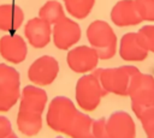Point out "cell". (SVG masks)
Returning a JSON list of instances; mask_svg holds the SVG:
<instances>
[{
	"instance_id": "obj_17",
	"label": "cell",
	"mask_w": 154,
	"mask_h": 138,
	"mask_svg": "<svg viewBox=\"0 0 154 138\" xmlns=\"http://www.w3.org/2000/svg\"><path fill=\"white\" fill-rule=\"evenodd\" d=\"M38 17L49 23L51 25H54L60 19H63L65 16V11L63 5L57 0H48L46 1L38 10Z\"/></svg>"
},
{
	"instance_id": "obj_9",
	"label": "cell",
	"mask_w": 154,
	"mask_h": 138,
	"mask_svg": "<svg viewBox=\"0 0 154 138\" xmlns=\"http://www.w3.org/2000/svg\"><path fill=\"white\" fill-rule=\"evenodd\" d=\"M99 54L91 46H76L69 49L66 62L71 71L81 74L93 72L99 64Z\"/></svg>"
},
{
	"instance_id": "obj_13",
	"label": "cell",
	"mask_w": 154,
	"mask_h": 138,
	"mask_svg": "<svg viewBox=\"0 0 154 138\" xmlns=\"http://www.w3.org/2000/svg\"><path fill=\"white\" fill-rule=\"evenodd\" d=\"M24 36L34 48H45L52 38V25L40 17H34L26 22L24 26Z\"/></svg>"
},
{
	"instance_id": "obj_20",
	"label": "cell",
	"mask_w": 154,
	"mask_h": 138,
	"mask_svg": "<svg viewBox=\"0 0 154 138\" xmlns=\"http://www.w3.org/2000/svg\"><path fill=\"white\" fill-rule=\"evenodd\" d=\"M137 11L146 22H154V0H135Z\"/></svg>"
},
{
	"instance_id": "obj_4",
	"label": "cell",
	"mask_w": 154,
	"mask_h": 138,
	"mask_svg": "<svg viewBox=\"0 0 154 138\" xmlns=\"http://www.w3.org/2000/svg\"><path fill=\"white\" fill-rule=\"evenodd\" d=\"M89 44L97 52L101 60L112 59L116 55L118 40L113 28L105 20L91 22L85 31Z\"/></svg>"
},
{
	"instance_id": "obj_21",
	"label": "cell",
	"mask_w": 154,
	"mask_h": 138,
	"mask_svg": "<svg viewBox=\"0 0 154 138\" xmlns=\"http://www.w3.org/2000/svg\"><path fill=\"white\" fill-rule=\"evenodd\" d=\"M91 133L94 138H108L107 133V119L100 118L93 121L91 125Z\"/></svg>"
},
{
	"instance_id": "obj_11",
	"label": "cell",
	"mask_w": 154,
	"mask_h": 138,
	"mask_svg": "<svg viewBox=\"0 0 154 138\" xmlns=\"http://www.w3.org/2000/svg\"><path fill=\"white\" fill-rule=\"evenodd\" d=\"M26 54L28 46L20 35L6 34L0 37V55L5 61L17 65L25 60Z\"/></svg>"
},
{
	"instance_id": "obj_12",
	"label": "cell",
	"mask_w": 154,
	"mask_h": 138,
	"mask_svg": "<svg viewBox=\"0 0 154 138\" xmlns=\"http://www.w3.org/2000/svg\"><path fill=\"white\" fill-rule=\"evenodd\" d=\"M108 138H136V125L132 116L124 110L113 112L107 118Z\"/></svg>"
},
{
	"instance_id": "obj_23",
	"label": "cell",
	"mask_w": 154,
	"mask_h": 138,
	"mask_svg": "<svg viewBox=\"0 0 154 138\" xmlns=\"http://www.w3.org/2000/svg\"><path fill=\"white\" fill-rule=\"evenodd\" d=\"M146 132V137L147 138H154V127L148 130V131H144Z\"/></svg>"
},
{
	"instance_id": "obj_24",
	"label": "cell",
	"mask_w": 154,
	"mask_h": 138,
	"mask_svg": "<svg viewBox=\"0 0 154 138\" xmlns=\"http://www.w3.org/2000/svg\"><path fill=\"white\" fill-rule=\"evenodd\" d=\"M4 138H19V137H18V136H17L14 132H11L8 136H6V137H4Z\"/></svg>"
},
{
	"instance_id": "obj_2",
	"label": "cell",
	"mask_w": 154,
	"mask_h": 138,
	"mask_svg": "<svg viewBox=\"0 0 154 138\" xmlns=\"http://www.w3.org/2000/svg\"><path fill=\"white\" fill-rule=\"evenodd\" d=\"M48 102L47 92L37 85H26L20 92L17 127L26 137L38 134L42 128V114Z\"/></svg>"
},
{
	"instance_id": "obj_15",
	"label": "cell",
	"mask_w": 154,
	"mask_h": 138,
	"mask_svg": "<svg viewBox=\"0 0 154 138\" xmlns=\"http://www.w3.org/2000/svg\"><path fill=\"white\" fill-rule=\"evenodd\" d=\"M118 53L124 61H130V62L143 61L144 59H147L149 54V52L142 44L138 34L134 31L126 32L122 36Z\"/></svg>"
},
{
	"instance_id": "obj_16",
	"label": "cell",
	"mask_w": 154,
	"mask_h": 138,
	"mask_svg": "<svg viewBox=\"0 0 154 138\" xmlns=\"http://www.w3.org/2000/svg\"><path fill=\"white\" fill-rule=\"evenodd\" d=\"M24 22V12L16 4L0 5V30L14 34Z\"/></svg>"
},
{
	"instance_id": "obj_8",
	"label": "cell",
	"mask_w": 154,
	"mask_h": 138,
	"mask_svg": "<svg viewBox=\"0 0 154 138\" xmlns=\"http://www.w3.org/2000/svg\"><path fill=\"white\" fill-rule=\"evenodd\" d=\"M59 73V62L52 55H42L34 60L28 68L29 80L37 86L52 84Z\"/></svg>"
},
{
	"instance_id": "obj_3",
	"label": "cell",
	"mask_w": 154,
	"mask_h": 138,
	"mask_svg": "<svg viewBox=\"0 0 154 138\" xmlns=\"http://www.w3.org/2000/svg\"><path fill=\"white\" fill-rule=\"evenodd\" d=\"M138 72L141 71L132 65L96 70L100 83L105 91L107 94H114L118 96H129L131 83Z\"/></svg>"
},
{
	"instance_id": "obj_18",
	"label": "cell",
	"mask_w": 154,
	"mask_h": 138,
	"mask_svg": "<svg viewBox=\"0 0 154 138\" xmlns=\"http://www.w3.org/2000/svg\"><path fill=\"white\" fill-rule=\"evenodd\" d=\"M67 13L76 19H84L93 11L95 0H63Z\"/></svg>"
},
{
	"instance_id": "obj_5",
	"label": "cell",
	"mask_w": 154,
	"mask_h": 138,
	"mask_svg": "<svg viewBox=\"0 0 154 138\" xmlns=\"http://www.w3.org/2000/svg\"><path fill=\"white\" fill-rule=\"evenodd\" d=\"M106 94L107 92L102 88L96 71L83 74L76 83V88H75L76 103L84 112L95 110L99 107L101 98Z\"/></svg>"
},
{
	"instance_id": "obj_19",
	"label": "cell",
	"mask_w": 154,
	"mask_h": 138,
	"mask_svg": "<svg viewBox=\"0 0 154 138\" xmlns=\"http://www.w3.org/2000/svg\"><path fill=\"white\" fill-rule=\"evenodd\" d=\"M142 44L149 53H154V24H148L137 31Z\"/></svg>"
},
{
	"instance_id": "obj_7",
	"label": "cell",
	"mask_w": 154,
	"mask_h": 138,
	"mask_svg": "<svg viewBox=\"0 0 154 138\" xmlns=\"http://www.w3.org/2000/svg\"><path fill=\"white\" fill-rule=\"evenodd\" d=\"M19 72L11 65L0 64V113L8 112L20 98Z\"/></svg>"
},
{
	"instance_id": "obj_14",
	"label": "cell",
	"mask_w": 154,
	"mask_h": 138,
	"mask_svg": "<svg viewBox=\"0 0 154 138\" xmlns=\"http://www.w3.org/2000/svg\"><path fill=\"white\" fill-rule=\"evenodd\" d=\"M111 20L119 28L135 26L142 23V18L137 11L135 0H119L111 10Z\"/></svg>"
},
{
	"instance_id": "obj_22",
	"label": "cell",
	"mask_w": 154,
	"mask_h": 138,
	"mask_svg": "<svg viewBox=\"0 0 154 138\" xmlns=\"http://www.w3.org/2000/svg\"><path fill=\"white\" fill-rule=\"evenodd\" d=\"M12 132V124L11 121L5 116L0 114V138H4L8 136Z\"/></svg>"
},
{
	"instance_id": "obj_25",
	"label": "cell",
	"mask_w": 154,
	"mask_h": 138,
	"mask_svg": "<svg viewBox=\"0 0 154 138\" xmlns=\"http://www.w3.org/2000/svg\"><path fill=\"white\" fill-rule=\"evenodd\" d=\"M55 138H63V137H55Z\"/></svg>"
},
{
	"instance_id": "obj_1",
	"label": "cell",
	"mask_w": 154,
	"mask_h": 138,
	"mask_svg": "<svg viewBox=\"0 0 154 138\" xmlns=\"http://www.w3.org/2000/svg\"><path fill=\"white\" fill-rule=\"evenodd\" d=\"M93 121L94 119L79 110L66 96H55L49 102L46 113L48 127L70 138H94Z\"/></svg>"
},
{
	"instance_id": "obj_10",
	"label": "cell",
	"mask_w": 154,
	"mask_h": 138,
	"mask_svg": "<svg viewBox=\"0 0 154 138\" xmlns=\"http://www.w3.org/2000/svg\"><path fill=\"white\" fill-rule=\"evenodd\" d=\"M53 43L60 50H69L75 46L82 36L81 26L77 22L69 17H64L53 25Z\"/></svg>"
},
{
	"instance_id": "obj_6",
	"label": "cell",
	"mask_w": 154,
	"mask_h": 138,
	"mask_svg": "<svg viewBox=\"0 0 154 138\" xmlns=\"http://www.w3.org/2000/svg\"><path fill=\"white\" fill-rule=\"evenodd\" d=\"M131 109L136 116L147 109L154 108V77L149 73L138 72L129 91Z\"/></svg>"
}]
</instances>
